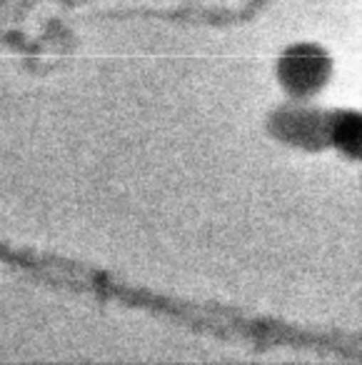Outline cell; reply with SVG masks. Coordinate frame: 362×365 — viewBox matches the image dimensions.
<instances>
[{
	"instance_id": "1",
	"label": "cell",
	"mask_w": 362,
	"mask_h": 365,
	"mask_svg": "<svg viewBox=\"0 0 362 365\" xmlns=\"http://www.w3.org/2000/svg\"><path fill=\"white\" fill-rule=\"evenodd\" d=\"M282 81L290 91L295 93H310L315 88H320V83L327 76V61L317 48L312 46H300L295 51H290L282 58Z\"/></svg>"
},
{
	"instance_id": "2",
	"label": "cell",
	"mask_w": 362,
	"mask_h": 365,
	"mask_svg": "<svg viewBox=\"0 0 362 365\" xmlns=\"http://www.w3.org/2000/svg\"><path fill=\"white\" fill-rule=\"evenodd\" d=\"M335 138H337V143H342L345 148H357V140H360L357 118L355 115H345V118H342V123L337 125Z\"/></svg>"
}]
</instances>
